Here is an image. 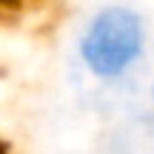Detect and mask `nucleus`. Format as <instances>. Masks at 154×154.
Returning a JSON list of instances; mask_svg holds the SVG:
<instances>
[{
  "instance_id": "obj_1",
  "label": "nucleus",
  "mask_w": 154,
  "mask_h": 154,
  "mask_svg": "<svg viewBox=\"0 0 154 154\" xmlns=\"http://www.w3.org/2000/svg\"><path fill=\"white\" fill-rule=\"evenodd\" d=\"M149 29L137 9L111 3L97 9L77 34V57L100 83L128 77L146 57Z\"/></svg>"
},
{
  "instance_id": "obj_2",
  "label": "nucleus",
  "mask_w": 154,
  "mask_h": 154,
  "mask_svg": "<svg viewBox=\"0 0 154 154\" xmlns=\"http://www.w3.org/2000/svg\"><path fill=\"white\" fill-rule=\"evenodd\" d=\"M17 3H20V0H0V11H3V9H14Z\"/></svg>"
},
{
  "instance_id": "obj_4",
  "label": "nucleus",
  "mask_w": 154,
  "mask_h": 154,
  "mask_svg": "<svg viewBox=\"0 0 154 154\" xmlns=\"http://www.w3.org/2000/svg\"><path fill=\"white\" fill-rule=\"evenodd\" d=\"M151 103H154V86H151Z\"/></svg>"
},
{
  "instance_id": "obj_3",
  "label": "nucleus",
  "mask_w": 154,
  "mask_h": 154,
  "mask_svg": "<svg viewBox=\"0 0 154 154\" xmlns=\"http://www.w3.org/2000/svg\"><path fill=\"white\" fill-rule=\"evenodd\" d=\"M0 154H9V146H6L3 140H0Z\"/></svg>"
}]
</instances>
